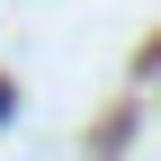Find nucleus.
Listing matches in <instances>:
<instances>
[{
    "label": "nucleus",
    "mask_w": 161,
    "mask_h": 161,
    "mask_svg": "<svg viewBox=\"0 0 161 161\" xmlns=\"http://www.w3.org/2000/svg\"><path fill=\"white\" fill-rule=\"evenodd\" d=\"M9 108H18V98H9V80H0V125H9Z\"/></svg>",
    "instance_id": "f257e3e1"
}]
</instances>
